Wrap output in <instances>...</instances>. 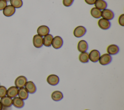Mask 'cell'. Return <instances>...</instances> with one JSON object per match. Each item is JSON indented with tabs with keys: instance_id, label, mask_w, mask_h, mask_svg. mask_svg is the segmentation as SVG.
I'll list each match as a JSON object with an SVG mask.
<instances>
[{
	"instance_id": "obj_9",
	"label": "cell",
	"mask_w": 124,
	"mask_h": 110,
	"mask_svg": "<svg viewBox=\"0 0 124 110\" xmlns=\"http://www.w3.org/2000/svg\"><path fill=\"white\" fill-rule=\"evenodd\" d=\"M98 25L100 28L103 30H107L110 28L111 24L109 20L102 18L98 20Z\"/></svg>"
},
{
	"instance_id": "obj_17",
	"label": "cell",
	"mask_w": 124,
	"mask_h": 110,
	"mask_svg": "<svg viewBox=\"0 0 124 110\" xmlns=\"http://www.w3.org/2000/svg\"><path fill=\"white\" fill-rule=\"evenodd\" d=\"M13 105L16 108H22L24 106V101L18 97H15L13 99Z\"/></svg>"
},
{
	"instance_id": "obj_19",
	"label": "cell",
	"mask_w": 124,
	"mask_h": 110,
	"mask_svg": "<svg viewBox=\"0 0 124 110\" xmlns=\"http://www.w3.org/2000/svg\"><path fill=\"white\" fill-rule=\"evenodd\" d=\"M53 38V36L50 34H48L46 35L45 36L43 39V45L46 47L50 46L51 45Z\"/></svg>"
},
{
	"instance_id": "obj_23",
	"label": "cell",
	"mask_w": 124,
	"mask_h": 110,
	"mask_svg": "<svg viewBox=\"0 0 124 110\" xmlns=\"http://www.w3.org/2000/svg\"><path fill=\"white\" fill-rule=\"evenodd\" d=\"M79 60L80 62L83 63H86L88 62L89 58V54L86 52H82L80 54L78 57Z\"/></svg>"
},
{
	"instance_id": "obj_1",
	"label": "cell",
	"mask_w": 124,
	"mask_h": 110,
	"mask_svg": "<svg viewBox=\"0 0 124 110\" xmlns=\"http://www.w3.org/2000/svg\"><path fill=\"white\" fill-rule=\"evenodd\" d=\"M98 61L101 65H107L111 62L112 57L108 54H104L100 56Z\"/></svg>"
},
{
	"instance_id": "obj_2",
	"label": "cell",
	"mask_w": 124,
	"mask_h": 110,
	"mask_svg": "<svg viewBox=\"0 0 124 110\" xmlns=\"http://www.w3.org/2000/svg\"><path fill=\"white\" fill-rule=\"evenodd\" d=\"M86 32V29L85 27L82 26H79L77 27L74 31V35L77 38H80L84 36Z\"/></svg>"
},
{
	"instance_id": "obj_27",
	"label": "cell",
	"mask_w": 124,
	"mask_h": 110,
	"mask_svg": "<svg viewBox=\"0 0 124 110\" xmlns=\"http://www.w3.org/2000/svg\"><path fill=\"white\" fill-rule=\"evenodd\" d=\"M7 5V1L4 0H0V11L3 10Z\"/></svg>"
},
{
	"instance_id": "obj_28",
	"label": "cell",
	"mask_w": 124,
	"mask_h": 110,
	"mask_svg": "<svg viewBox=\"0 0 124 110\" xmlns=\"http://www.w3.org/2000/svg\"><path fill=\"white\" fill-rule=\"evenodd\" d=\"M119 24L122 27L124 26V14H121L118 19Z\"/></svg>"
},
{
	"instance_id": "obj_13",
	"label": "cell",
	"mask_w": 124,
	"mask_h": 110,
	"mask_svg": "<svg viewBox=\"0 0 124 110\" xmlns=\"http://www.w3.org/2000/svg\"><path fill=\"white\" fill-rule=\"evenodd\" d=\"M18 92V88L16 86H12L10 87L7 90L6 95H7L8 96L11 98H14L15 97H16V96L17 95Z\"/></svg>"
},
{
	"instance_id": "obj_30",
	"label": "cell",
	"mask_w": 124,
	"mask_h": 110,
	"mask_svg": "<svg viewBox=\"0 0 124 110\" xmlns=\"http://www.w3.org/2000/svg\"><path fill=\"white\" fill-rule=\"evenodd\" d=\"M2 109H3V106L1 105V103L0 102V110H2Z\"/></svg>"
},
{
	"instance_id": "obj_32",
	"label": "cell",
	"mask_w": 124,
	"mask_h": 110,
	"mask_svg": "<svg viewBox=\"0 0 124 110\" xmlns=\"http://www.w3.org/2000/svg\"></svg>"
},
{
	"instance_id": "obj_16",
	"label": "cell",
	"mask_w": 124,
	"mask_h": 110,
	"mask_svg": "<svg viewBox=\"0 0 124 110\" xmlns=\"http://www.w3.org/2000/svg\"><path fill=\"white\" fill-rule=\"evenodd\" d=\"M88 48V45L86 41L80 40L78 44V50L79 52L82 53L86 52Z\"/></svg>"
},
{
	"instance_id": "obj_15",
	"label": "cell",
	"mask_w": 124,
	"mask_h": 110,
	"mask_svg": "<svg viewBox=\"0 0 124 110\" xmlns=\"http://www.w3.org/2000/svg\"><path fill=\"white\" fill-rule=\"evenodd\" d=\"M107 51L110 55H115L119 52V48L116 44H110L107 47Z\"/></svg>"
},
{
	"instance_id": "obj_5",
	"label": "cell",
	"mask_w": 124,
	"mask_h": 110,
	"mask_svg": "<svg viewBox=\"0 0 124 110\" xmlns=\"http://www.w3.org/2000/svg\"><path fill=\"white\" fill-rule=\"evenodd\" d=\"M101 16L103 18L108 20H110L114 18V14L111 10L108 9H105L101 11Z\"/></svg>"
},
{
	"instance_id": "obj_21",
	"label": "cell",
	"mask_w": 124,
	"mask_h": 110,
	"mask_svg": "<svg viewBox=\"0 0 124 110\" xmlns=\"http://www.w3.org/2000/svg\"><path fill=\"white\" fill-rule=\"evenodd\" d=\"M95 7L99 10H104L107 7V3L104 0H96L94 3Z\"/></svg>"
},
{
	"instance_id": "obj_11",
	"label": "cell",
	"mask_w": 124,
	"mask_h": 110,
	"mask_svg": "<svg viewBox=\"0 0 124 110\" xmlns=\"http://www.w3.org/2000/svg\"><path fill=\"white\" fill-rule=\"evenodd\" d=\"M0 102L4 108H9L13 105V99L8 96H4L1 98Z\"/></svg>"
},
{
	"instance_id": "obj_25",
	"label": "cell",
	"mask_w": 124,
	"mask_h": 110,
	"mask_svg": "<svg viewBox=\"0 0 124 110\" xmlns=\"http://www.w3.org/2000/svg\"><path fill=\"white\" fill-rule=\"evenodd\" d=\"M7 89L4 86L0 85V98L6 96Z\"/></svg>"
},
{
	"instance_id": "obj_8",
	"label": "cell",
	"mask_w": 124,
	"mask_h": 110,
	"mask_svg": "<svg viewBox=\"0 0 124 110\" xmlns=\"http://www.w3.org/2000/svg\"><path fill=\"white\" fill-rule=\"evenodd\" d=\"M59 78L55 74H50L46 78V81L47 83L52 86L56 85L59 82Z\"/></svg>"
},
{
	"instance_id": "obj_6",
	"label": "cell",
	"mask_w": 124,
	"mask_h": 110,
	"mask_svg": "<svg viewBox=\"0 0 124 110\" xmlns=\"http://www.w3.org/2000/svg\"><path fill=\"white\" fill-rule=\"evenodd\" d=\"M43 38L38 34L35 35L33 37L32 42L34 46L37 48H39L42 47L43 45Z\"/></svg>"
},
{
	"instance_id": "obj_24",
	"label": "cell",
	"mask_w": 124,
	"mask_h": 110,
	"mask_svg": "<svg viewBox=\"0 0 124 110\" xmlns=\"http://www.w3.org/2000/svg\"><path fill=\"white\" fill-rule=\"evenodd\" d=\"M10 1L11 5L15 8H19L23 5L22 0H10Z\"/></svg>"
},
{
	"instance_id": "obj_22",
	"label": "cell",
	"mask_w": 124,
	"mask_h": 110,
	"mask_svg": "<svg viewBox=\"0 0 124 110\" xmlns=\"http://www.w3.org/2000/svg\"><path fill=\"white\" fill-rule=\"evenodd\" d=\"M91 14L93 17L98 19L101 16V11L96 7H93L91 10Z\"/></svg>"
},
{
	"instance_id": "obj_20",
	"label": "cell",
	"mask_w": 124,
	"mask_h": 110,
	"mask_svg": "<svg viewBox=\"0 0 124 110\" xmlns=\"http://www.w3.org/2000/svg\"><path fill=\"white\" fill-rule=\"evenodd\" d=\"M51 98L55 101H58L63 98V94L60 91H55L51 94Z\"/></svg>"
},
{
	"instance_id": "obj_29",
	"label": "cell",
	"mask_w": 124,
	"mask_h": 110,
	"mask_svg": "<svg viewBox=\"0 0 124 110\" xmlns=\"http://www.w3.org/2000/svg\"><path fill=\"white\" fill-rule=\"evenodd\" d=\"M84 0L86 2V3H87L88 4L93 5L94 4L96 0Z\"/></svg>"
},
{
	"instance_id": "obj_18",
	"label": "cell",
	"mask_w": 124,
	"mask_h": 110,
	"mask_svg": "<svg viewBox=\"0 0 124 110\" xmlns=\"http://www.w3.org/2000/svg\"><path fill=\"white\" fill-rule=\"evenodd\" d=\"M17 95L18 96V97L24 100L28 98L29 96V93L25 88L22 87L18 89Z\"/></svg>"
},
{
	"instance_id": "obj_26",
	"label": "cell",
	"mask_w": 124,
	"mask_h": 110,
	"mask_svg": "<svg viewBox=\"0 0 124 110\" xmlns=\"http://www.w3.org/2000/svg\"><path fill=\"white\" fill-rule=\"evenodd\" d=\"M74 0H63L62 3L64 6L69 7L73 4Z\"/></svg>"
},
{
	"instance_id": "obj_33",
	"label": "cell",
	"mask_w": 124,
	"mask_h": 110,
	"mask_svg": "<svg viewBox=\"0 0 124 110\" xmlns=\"http://www.w3.org/2000/svg\"></svg>"
},
{
	"instance_id": "obj_7",
	"label": "cell",
	"mask_w": 124,
	"mask_h": 110,
	"mask_svg": "<svg viewBox=\"0 0 124 110\" xmlns=\"http://www.w3.org/2000/svg\"><path fill=\"white\" fill-rule=\"evenodd\" d=\"M100 56V52L97 50H92L89 54V58L93 62H96L98 61Z\"/></svg>"
},
{
	"instance_id": "obj_31",
	"label": "cell",
	"mask_w": 124,
	"mask_h": 110,
	"mask_svg": "<svg viewBox=\"0 0 124 110\" xmlns=\"http://www.w3.org/2000/svg\"><path fill=\"white\" fill-rule=\"evenodd\" d=\"M5 0V1H7H7H10V0Z\"/></svg>"
},
{
	"instance_id": "obj_3",
	"label": "cell",
	"mask_w": 124,
	"mask_h": 110,
	"mask_svg": "<svg viewBox=\"0 0 124 110\" xmlns=\"http://www.w3.org/2000/svg\"><path fill=\"white\" fill-rule=\"evenodd\" d=\"M51 45L53 47L56 49H60L63 45V40L62 38L59 36H55L53 38Z\"/></svg>"
},
{
	"instance_id": "obj_14",
	"label": "cell",
	"mask_w": 124,
	"mask_h": 110,
	"mask_svg": "<svg viewBox=\"0 0 124 110\" xmlns=\"http://www.w3.org/2000/svg\"><path fill=\"white\" fill-rule=\"evenodd\" d=\"M50 31L49 28L45 25L40 26L39 27L37 30V32L38 34L41 36H45L47 34H49V32Z\"/></svg>"
},
{
	"instance_id": "obj_4",
	"label": "cell",
	"mask_w": 124,
	"mask_h": 110,
	"mask_svg": "<svg viewBox=\"0 0 124 110\" xmlns=\"http://www.w3.org/2000/svg\"><path fill=\"white\" fill-rule=\"evenodd\" d=\"M27 82V79L24 76H19L17 77L15 81V84L17 88L23 87Z\"/></svg>"
},
{
	"instance_id": "obj_12",
	"label": "cell",
	"mask_w": 124,
	"mask_h": 110,
	"mask_svg": "<svg viewBox=\"0 0 124 110\" xmlns=\"http://www.w3.org/2000/svg\"><path fill=\"white\" fill-rule=\"evenodd\" d=\"M25 88L30 94H34L36 91V87L32 81L27 82L25 85Z\"/></svg>"
},
{
	"instance_id": "obj_10",
	"label": "cell",
	"mask_w": 124,
	"mask_h": 110,
	"mask_svg": "<svg viewBox=\"0 0 124 110\" xmlns=\"http://www.w3.org/2000/svg\"><path fill=\"white\" fill-rule=\"evenodd\" d=\"M16 12V9L11 5H7L3 10V14L4 16L10 17L12 16Z\"/></svg>"
}]
</instances>
